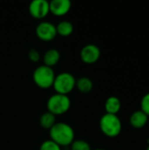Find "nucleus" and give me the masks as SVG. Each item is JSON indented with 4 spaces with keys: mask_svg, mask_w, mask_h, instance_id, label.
<instances>
[{
    "mask_svg": "<svg viewBox=\"0 0 149 150\" xmlns=\"http://www.w3.org/2000/svg\"><path fill=\"white\" fill-rule=\"evenodd\" d=\"M49 137L61 148L69 147L75 141V131L68 123L56 122L49 130Z\"/></svg>",
    "mask_w": 149,
    "mask_h": 150,
    "instance_id": "f257e3e1",
    "label": "nucleus"
},
{
    "mask_svg": "<svg viewBox=\"0 0 149 150\" xmlns=\"http://www.w3.org/2000/svg\"><path fill=\"white\" fill-rule=\"evenodd\" d=\"M99 128L108 138H116L122 132V122L118 115L105 113L99 120Z\"/></svg>",
    "mask_w": 149,
    "mask_h": 150,
    "instance_id": "f03ea898",
    "label": "nucleus"
},
{
    "mask_svg": "<svg viewBox=\"0 0 149 150\" xmlns=\"http://www.w3.org/2000/svg\"><path fill=\"white\" fill-rule=\"evenodd\" d=\"M71 107V100L68 96L54 93L47 101V112L54 116H61L68 112Z\"/></svg>",
    "mask_w": 149,
    "mask_h": 150,
    "instance_id": "7ed1b4c3",
    "label": "nucleus"
},
{
    "mask_svg": "<svg viewBox=\"0 0 149 150\" xmlns=\"http://www.w3.org/2000/svg\"><path fill=\"white\" fill-rule=\"evenodd\" d=\"M55 73L53 68L47 67L44 64L38 66L32 73V81L35 85L40 89L47 90L53 87Z\"/></svg>",
    "mask_w": 149,
    "mask_h": 150,
    "instance_id": "20e7f679",
    "label": "nucleus"
},
{
    "mask_svg": "<svg viewBox=\"0 0 149 150\" xmlns=\"http://www.w3.org/2000/svg\"><path fill=\"white\" fill-rule=\"evenodd\" d=\"M76 77L69 72H61L55 75L53 89L55 93L68 96L76 88Z\"/></svg>",
    "mask_w": 149,
    "mask_h": 150,
    "instance_id": "39448f33",
    "label": "nucleus"
},
{
    "mask_svg": "<svg viewBox=\"0 0 149 150\" xmlns=\"http://www.w3.org/2000/svg\"><path fill=\"white\" fill-rule=\"evenodd\" d=\"M35 33L38 39L42 41H52L57 36L56 26L49 21H41L35 28Z\"/></svg>",
    "mask_w": 149,
    "mask_h": 150,
    "instance_id": "423d86ee",
    "label": "nucleus"
},
{
    "mask_svg": "<svg viewBox=\"0 0 149 150\" xmlns=\"http://www.w3.org/2000/svg\"><path fill=\"white\" fill-rule=\"evenodd\" d=\"M29 14L35 19H43L49 13V2L47 0H33L28 6Z\"/></svg>",
    "mask_w": 149,
    "mask_h": 150,
    "instance_id": "0eeeda50",
    "label": "nucleus"
},
{
    "mask_svg": "<svg viewBox=\"0 0 149 150\" xmlns=\"http://www.w3.org/2000/svg\"><path fill=\"white\" fill-rule=\"evenodd\" d=\"M101 56L100 48L95 44H87L80 51V58L85 64L91 65L96 63Z\"/></svg>",
    "mask_w": 149,
    "mask_h": 150,
    "instance_id": "6e6552de",
    "label": "nucleus"
},
{
    "mask_svg": "<svg viewBox=\"0 0 149 150\" xmlns=\"http://www.w3.org/2000/svg\"><path fill=\"white\" fill-rule=\"evenodd\" d=\"M72 4L69 0H52L49 2V10L55 17H63L71 10Z\"/></svg>",
    "mask_w": 149,
    "mask_h": 150,
    "instance_id": "1a4fd4ad",
    "label": "nucleus"
},
{
    "mask_svg": "<svg viewBox=\"0 0 149 150\" xmlns=\"http://www.w3.org/2000/svg\"><path fill=\"white\" fill-rule=\"evenodd\" d=\"M149 118L140 109L134 111L129 117V123L131 127L134 129H142L144 128L148 122Z\"/></svg>",
    "mask_w": 149,
    "mask_h": 150,
    "instance_id": "9d476101",
    "label": "nucleus"
},
{
    "mask_svg": "<svg viewBox=\"0 0 149 150\" xmlns=\"http://www.w3.org/2000/svg\"><path fill=\"white\" fill-rule=\"evenodd\" d=\"M60 59H61V54L56 48L47 49L42 56L43 64L50 68H53L54 66L57 65Z\"/></svg>",
    "mask_w": 149,
    "mask_h": 150,
    "instance_id": "9b49d317",
    "label": "nucleus"
},
{
    "mask_svg": "<svg viewBox=\"0 0 149 150\" xmlns=\"http://www.w3.org/2000/svg\"><path fill=\"white\" fill-rule=\"evenodd\" d=\"M121 109V101L116 96L109 97L105 103V113L118 115Z\"/></svg>",
    "mask_w": 149,
    "mask_h": 150,
    "instance_id": "f8f14e48",
    "label": "nucleus"
},
{
    "mask_svg": "<svg viewBox=\"0 0 149 150\" xmlns=\"http://www.w3.org/2000/svg\"><path fill=\"white\" fill-rule=\"evenodd\" d=\"M93 82L88 76H81L80 78L76 79V88L78 90L79 92L83 94H88L93 90Z\"/></svg>",
    "mask_w": 149,
    "mask_h": 150,
    "instance_id": "ddd939ff",
    "label": "nucleus"
},
{
    "mask_svg": "<svg viewBox=\"0 0 149 150\" xmlns=\"http://www.w3.org/2000/svg\"><path fill=\"white\" fill-rule=\"evenodd\" d=\"M55 26H56L57 35H59L61 37H68L74 32L73 24L68 20H61Z\"/></svg>",
    "mask_w": 149,
    "mask_h": 150,
    "instance_id": "4468645a",
    "label": "nucleus"
},
{
    "mask_svg": "<svg viewBox=\"0 0 149 150\" xmlns=\"http://www.w3.org/2000/svg\"><path fill=\"white\" fill-rule=\"evenodd\" d=\"M39 122H40V126L43 129L49 131L52 128V127L56 123V116L47 111L40 115Z\"/></svg>",
    "mask_w": 149,
    "mask_h": 150,
    "instance_id": "2eb2a0df",
    "label": "nucleus"
},
{
    "mask_svg": "<svg viewBox=\"0 0 149 150\" xmlns=\"http://www.w3.org/2000/svg\"><path fill=\"white\" fill-rule=\"evenodd\" d=\"M70 150H92L90 143L84 140H76L71 143Z\"/></svg>",
    "mask_w": 149,
    "mask_h": 150,
    "instance_id": "dca6fc26",
    "label": "nucleus"
},
{
    "mask_svg": "<svg viewBox=\"0 0 149 150\" xmlns=\"http://www.w3.org/2000/svg\"><path fill=\"white\" fill-rule=\"evenodd\" d=\"M39 150H62V148H61L58 144H56L50 139H48L44 141L40 144Z\"/></svg>",
    "mask_w": 149,
    "mask_h": 150,
    "instance_id": "f3484780",
    "label": "nucleus"
},
{
    "mask_svg": "<svg viewBox=\"0 0 149 150\" xmlns=\"http://www.w3.org/2000/svg\"><path fill=\"white\" fill-rule=\"evenodd\" d=\"M141 110L149 118V92L146 93L141 100Z\"/></svg>",
    "mask_w": 149,
    "mask_h": 150,
    "instance_id": "a211bd4d",
    "label": "nucleus"
},
{
    "mask_svg": "<svg viewBox=\"0 0 149 150\" xmlns=\"http://www.w3.org/2000/svg\"><path fill=\"white\" fill-rule=\"evenodd\" d=\"M27 56H28V59L32 62H38L40 60V58H41V55H40V52L37 49H35V48H31L28 51Z\"/></svg>",
    "mask_w": 149,
    "mask_h": 150,
    "instance_id": "6ab92c4d",
    "label": "nucleus"
},
{
    "mask_svg": "<svg viewBox=\"0 0 149 150\" xmlns=\"http://www.w3.org/2000/svg\"><path fill=\"white\" fill-rule=\"evenodd\" d=\"M94 150H106V149H94Z\"/></svg>",
    "mask_w": 149,
    "mask_h": 150,
    "instance_id": "aec40b11",
    "label": "nucleus"
},
{
    "mask_svg": "<svg viewBox=\"0 0 149 150\" xmlns=\"http://www.w3.org/2000/svg\"><path fill=\"white\" fill-rule=\"evenodd\" d=\"M146 150H149V145H148V148L146 149Z\"/></svg>",
    "mask_w": 149,
    "mask_h": 150,
    "instance_id": "412c9836",
    "label": "nucleus"
}]
</instances>
